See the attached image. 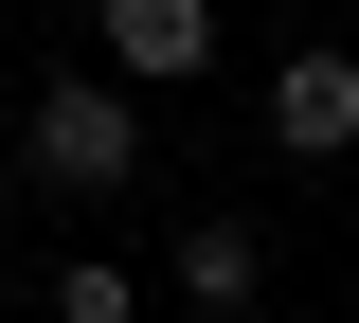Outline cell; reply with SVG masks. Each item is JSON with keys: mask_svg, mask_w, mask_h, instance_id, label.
Masks as SVG:
<instances>
[{"mask_svg": "<svg viewBox=\"0 0 359 323\" xmlns=\"http://www.w3.org/2000/svg\"><path fill=\"white\" fill-rule=\"evenodd\" d=\"M18 162H36L54 198H144V90H126V72H36Z\"/></svg>", "mask_w": 359, "mask_h": 323, "instance_id": "cell-1", "label": "cell"}, {"mask_svg": "<svg viewBox=\"0 0 359 323\" xmlns=\"http://www.w3.org/2000/svg\"><path fill=\"white\" fill-rule=\"evenodd\" d=\"M90 54L126 90H198L216 72V0H90Z\"/></svg>", "mask_w": 359, "mask_h": 323, "instance_id": "cell-2", "label": "cell"}, {"mask_svg": "<svg viewBox=\"0 0 359 323\" xmlns=\"http://www.w3.org/2000/svg\"><path fill=\"white\" fill-rule=\"evenodd\" d=\"M269 144H287V162H359V54L341 36L269 54Z\"/></svg>", "mask_w": 359, "mask_h": 323, "instance_id": "cell-3", "label": "cell"}, {"mask_svg": "<svg viewBox=\"0 0 359 323\" xmlns=\"http://www.w3.org/2000/svg\"><path fill=\"white\" fill-rule=\"evenodd\" d=\"M180 305L198 323H252L269 305V233L252 216H180Z\"/></svg>", "mask_w": 359, "mask_h": 323, "instance_id": "cell-4", "label": "cell"}, {"mask_svg": "<svg viewBox=\"0 0 359 323\" xmlns=\"http://www.w3.org/2000/svg\"><path fill=\"white\" fill-rule=\"evenodd\" d=\"M36 323H144V270H108V252H90V270H54Z\"/></svg>", "mask_w": 359, "mask_h": 323, "instance_id": "cell-5", "label": "cell"}]
</instances>
